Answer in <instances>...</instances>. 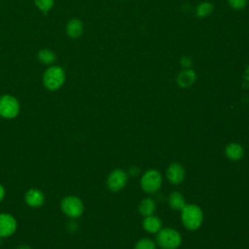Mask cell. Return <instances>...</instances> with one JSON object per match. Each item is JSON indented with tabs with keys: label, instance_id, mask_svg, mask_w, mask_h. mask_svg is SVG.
I'll use <instances>...</instances> for the list:
<instances>
[{
	"label": "cell",
	"instance_id": "6da1fadb",
	"mask_svg": "<svg viewBox=\"0 0 249 249\" xmlns=\"http://www.w3.org/2000/svg\"><path fill=\"white\" fill-rule=\"evenodd\" d=\"M181 220L188 230H197L203 221L202 210L196 204H186L181 210Z\"/></svg>",
	"mask_w": 249,
	"mask_h": 249
},
{
	"label": "cell",
	"instance_id": "7a4b0ae2",
	"mask_svg": "<svg viewBox=\"0 0 249 249\" xmlns=\"http://www.w3.org/2000/svg\"><path fill=\"white\" fill-rule=\"evenodd\" d=\"M157 244L162 249H176L180 246L181 234L172 228L160 229L156 236Z\"/></svg>",
	"mask_w": 249,
	"mask_h": 249
},
{
	"label": "cell",
	"instance_id": "3957f363",
	"mask_svg": "<svg viewBox=\"0 0 249 249\" xmlns=\"http://www.w3.org/2000/svg\"><path fill=\"white\" fill-rule=\"evenodd\" d=\"M65 82V72L60 66H51L43 74L44 87L49 90H57Z\"/></svg>",
	"mask_w": 249,
	"mask_h": 249
},
{
	"label": "cell",
	"instance_id": "277c9868",
	"mask_svg": "<svg viewBox=\"0 0 249 249\" xmlns=\"http://www.w3.org/2000/svg\"><path fill=\"white\" fill-rule=\"evenodd\" d=\"M60 209L67 217L77 219L81 217L85 210V205L82 199L76 196H66L60 200Z\"/></svg>",
	"mask_w": 249,
	"mask_h": 249
},
{
	"label": "cell",
	"instance_id": "5b68a950",
	"mask_svg": "<svg viewBox=\"0 0 249 249\" xmlns=\"http://www.w3.org/2000/svg\"><path fill=\"white\" fill-rule=\"evenodd\" d=\"M20 111L18 100L11 94H3L0 96V117L12 120L18 117Z\"/></svg>",
	"mask_w": 249,
	"mask_h": 249
},
{
	"label": "cell",
	"instance_id": "8992f818",
	"mask_svg": "<svg viewBox=\"0 0 249 249\" xmlns=\"http://www.w3.org/2000/svg\"><path fill=\"white\" fill-rule=\"evenodd\" d=\"M141 188L148 194H154L158 192L161 186V175L156 169L147 170L140 180Z\"/></svg>",
	"mask_w": 249,
	"mask_h": 249
},
{
	"label": "cell",
	"instance_id": "52a82bcc",
	"mask_svg": "<svg viewBox=\"0 0 249 249\" xmlns=\"http://www.w3.org/2000/svg\"><path fill=\"white\" fill-rule=\"evenodd\" d=\"M127 178V173L124 172L123 169H114L107 177V187L112 192H119L125 186Z\"/></svg>",
	"mask_w": 249,
	"mask_h": 249
},
{
	"label": "cell",
	"instance_id": "ba28073f",
	"mask_svg": "<svg viewBox=\"0 0 249 249\" xmlns=\"http://www.w3.org/2000/svg\"><path fill=\"white\" fill-rule=\"evenodd\" d=\"M18 228L17 219L10 213H0V237H9L13 235Z\"/></svg>",
	"mask_w": 249,
	"mask_h": 249
},
{
	"label": "cell",
	"instance_id": "9c48e42d",
	"mask_svg": "<svg viewBox=\"0 0 249 249\" xmlns=\"http://www.w3.org/2000/svg\"><path fill=\"white\" fill-rule=\"evenodd\" d=\"M24 201L31 208H39L45 203V195L41 190L31 188L25 192Z\"/></svg>",
	"mask_w": 249,
	"mask_h": 249
},
{
	"label": "cell",
	"instance_id": "30bf717a",
	"mask_svg": "<svg viewBox=\"0 0 249 249\" xmlns=\"http://www.w3.org/2000/svg\"><path fill=\"white\" fill-rule=\"evenodd\" d=\"M166 177L168 181L173 185H179L182 183L185 177L184 167L177 162L171 163L166 170Z\"/></svg>",
	"mask_w": 249,
	"mask_h": 249
},
{
	"label": "cell",
	"instance_id": "8fae6325",
	"mask_svg": "<svg viewBox=\"0 0 249 249\" xmlns=\"http://www.w3.org/2000/svg\"><path fill=\"white\" fill-rule=\"evenodd\" d=\"M84 31L83 22L78 18H73L68 21L66 25V33L70 38H78Z\"/></svg>",
	"mask_w": 249,
	"mask_h": 249
},
{
	"label": "cell",
	"instance_id": "7c38bea8",
	"mask_svg": "<svg viewBox=\"0 0 249 249\" xmlns=\"http://www.w3.org/2000/svg\"><path fill=\"white\" fill-rule=\"evenodd\" d=\"M143 228L150 233H157L161 229V221L159 217L154 215L146 216L143 220Z\"/></svg>",
	"mask_w": 249,
	"mask_h": 249
},
{
	"label": "cell",
	"instance_id": "4fadbf2b",
	"mask_svg": "<svg viewBox=\"0 0 249 249\" xmlns=\"http://www.w3.org/2000/svg\"><path fill=\"white\" fill-rule=\"evenodd\" d=\"M225 153L228 159L231 160H239L244 155V150L238 143H230L227 145Z\"/></svg>",
	"mask_w": 249,
	"mask_h": 249
},
{
	"label": "cell",
	"instance_id": "5bb4252c",
	"mask_svg": "<svg viewBox=\"0 0 249 249\" xmlns=\"http://www.w3.org/2000/svg\"><path fill=\"white\" fill-rule=\"evenodd\" d=\"M196 73L192 69L181 71L177 76V84L182 88L190 87L196 81Z\"/></svg>",
	"mask_w": 249,
	"mask_h": 249
},
{
	"label": "cell",
	"instance_id": "9a60e30c",
	"mask_svg": "<svg viewBox=\"0 0 249 249\" xmlns=\"http://www.w3.org/2000/svg\"><path fill=\"white\" fill-rule=\"evenodd\" d=\"M156 202L153 198L151 197H146L144 199L141 200V202L139 203V212L141 215L143 216H149V215H153L155 210H156Z\"/></svg>",
	"mask_w": 249,
	"mask_h": 249
},
{
	"label": "cell",
	"instance_id": "2e32d148",
	"mask_svg": "<svg viewBox=\"0 0 249 249\" xmlns=\"http://www.w3.org/2000/svg\"><path fill=\"white\" fill-rule=\"evenodd\" d=\"M169 206L174 210H182L186 205L184 196L178 192H172L168 197Z\"/></svg>",
	"mask_w": 249,
	"mask_h": 249
},
{
	"label": "cell",
	"instance_id": "e0dca14e",
	"mask_svg": "<svg viewBox=\"0 0 249 249\" xmlns=\"http://www.w3.org/2000/svg\"><path fill=\"white\" fill-rule=\"evenodd\" d=\"M38 59L46 65H50L52 63H53V61L55 60V54L53 52H52L51 50L48 49H43L38 53Z\"/></svg>",
	"mask_w": 249,
	"mask_h": 249
},
{
	"label": "cell",
	"instance_id": "ac0fdd59",
	"mask_svg": "<svg viewBox=\"0 0 249 249\" xmlns=\"http://www.w3.org/2000/svg\"><path fill=\"white\" fill-rule=\"evenodd\" d=\"M213 10V6L211 3H208V2H203V3H200L197 7H196V14L197 17L199 18H204V17H207L208 15L211 14Z\"/></svg>",
	"mask_w": 249,
	"mask_h": 249
},
{
	"label": "cell",
	"instance_id": "d6986e66",
	"mask_svg": "<svg viewBox=\"0 0 249 249\" xmlns=\"http://www.w3.org/2000/svg\"><path fill=\"white\" fill-rule=\"evenodd\" d=\"M134 249H156V244L152 239L144 237L136 242Z\"/></svg>",
	"mask_w": 249,
	"mask_h": 249
},
{
	"label": "cell",
	"instance_id": "ffe728a7",
	"mask_svg": "<svg viewBox=\"0 0 249 249\" xmlns=\"http://www.w3.org/2000/svg\"><path fill=\"white\" fill-rule=\"evenodd\" d=\"M35 5L44 14H47L53 6V0H34Z\"/></svg>",
	"mask_w": 249,
	"mask_h": 249
},
{
	"label": "cell",
	"instance_id": "44dd1931",
	"mask_svg": "<svg viewBox=\"0 0 249 249\" xmlns=\"http://www.w3.org/2000/svg\"><path fill=\"white\" fill-rule=\"evenodd\" d=\"M228 2L230 6L234 10H241L247 4V0H228Z\"/></svg>",
	"mask_w": 249,
	"mask_h": 249
},
{
	"label": "cell",
	"instance_id": "7402d4cb",
	"mask_svg": "<svg viewBox=\"0 0 249 249\" xmlns=\"http://www.w3.org/2000/svg\"><path fill=\"white\" fill-rule=\"evenodd\" d=\"M191 64H192L191 58H189V57H187V56H183V57L181 58V65H182V66H184V67H189Z\"/></svg>",
	"mask_w": 249,
	"mask_h": 249
},
{
	"label": "cell",
	"instance_id": "603a6c76",
	"mask_svg": "<svg viewBox=\"0 0 249 249\" xmlns=\"http://www.w3.org/2000/svg\"><path fill=\"white\" fill-rule=\"evenodd\" d=\"M138 172H139V168H138L137 166H132V167H130V169L128 170V174L131 175V176L137 175Z\"/></svg>",
	"mask_w": 249,
	"mask_h": 249
},
{
	"label": "cell",
	"instance_id": "cb8c5ba5",
	"mask_svg": "<svg viewBox=\"0 0 249 249\" xmlns=\"http://www.w3.org/2000/svg\"><path fill=\"white\" fill-rule=\"evenodd\" d=\"M5 195H6V191H5V188L3 187L2 184H0V202L4 199L5 197Z\"/></svg>",
	"mask_w": 249,
	"mask_h": 249
},
{
	"label": "cell",
	"instance_id": "d4e9b609",
	"mask_svg": "<svg viewBox=\"0 0 249 249\" xmlns=\"http://www.w3.org/2000/svg\"><path fill=\"white\" fill-rule=\"evenodd\" d=\"M16 249H32L29 245H26V244H21V245H18Z\"/></svg>",
	"mask_w": 249,
	"mask_h": 249
}]
</instances>
